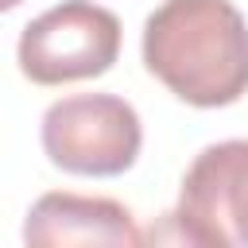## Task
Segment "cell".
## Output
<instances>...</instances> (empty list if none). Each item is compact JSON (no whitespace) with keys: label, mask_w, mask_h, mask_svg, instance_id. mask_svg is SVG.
I'll return each mask as SVG.
<instances>
[{"label":"cell","mask_w":248,"mask_h":248,"mask_svg":"<svg viewBox=\"0 0 248 248\" xmlns=\"http://www.w3.org/2000/svg\"><path fill=\"white\" fill-rule=\"evenodd\" d=\"M140 54L194 108H225L248 93V19L232 0H163L143 19Z\"/></svg>","instance_id":"6da1fadb"},{"label":"cell","mask_w":248,"mask_h":248,"mask_svg":"<svg viewBox=\"0 0 248 248\" xmlns=\"http://www.w3.org/2000/svg\"><path fill=\"white\" fill-rule=\"evenodd\" d=\"M39 143L66 174L112 178L136 167L143 124L140 112L116 93H74L46 105L39 120Z\"/></svg>","instance_id":"7a4b0ae2"},{"label":"cell","mask_w":248,"mask_h":248,"mask_svg":"<svg viewBox=\"0 0 248 248\" xmlns=\"http://www.w3.org/2000/svg\"><path fill=\"white\" fill-rule=\"evenodd\" d=\"M120 58V19L93 0H62L35 16L16 43L19 74L35 85L101 78Z\"/></svg>","instance_id":"3957f363"},{"label":"cell","mask_w":248,"mask_h":248,"mask_svg":"<svg viewBox=\"0 0 248 248\" xmlns=\"http://www.w3.org/2000/svg\"><path fill=\"white\" fill-rule=\"evenodd\" d=\"M174 240L202 248H248V140H221L194 155L178 205L167 213Z\"/></svg>","instance_id":"277c9868"},{"label":"cell","mask_w":248,"mask_h":248,"mask_svg":"<svg viewBox=\"0 0 248 248\" xmlns=\"http://www.w3.org/2000/svg\"><path fill=\"white\" fill-rule=\"evenodd\" d=\"M23 240L39 248H66V244H108V248H136L143 232L128 205L116 198L50 190L43 194L23 221Z\"/></svg>","instance_id":"5b68a950"},{"label":"cell","mask_w":248,"mask_h":248,"mask_svg":"<svg viewBox=\"0 0 248 248\" xmlns=\"http://www.w3.org/2000/svg\"><path fill=\"white\" fill-rule=\"evenodd\" d=\"M19 4H23V0H0V8H4V12H12V8H19Z\"/></svg>","instance_id":"8992f818"}]
</instances>
